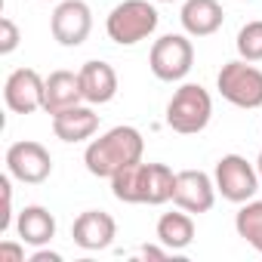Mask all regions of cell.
I'll list each match as a JSON object with an SVG mask.
<instances>
[{
    "label": "cell",
    "mask_w": 262,
    "mask_h": 262,
    "mask_svg": "<svg viewBox=\"0 0 262 262\" xmlns=\"http://www.w3.org/2000/svg\"><path fill=\"white\" fill-rule=\"evenodd\" d=\"M145 155V139L136 126H114L99 139H93L83 151V164L93 176L111 179L129 164H139Z\"/></svg>",
    "instance_id": "obj_1"
},
{
    "label": "cell",
    "mask_w": 262,
    "mask_h": 262,
    "mask_svg": "<svg viewBox=\"0 0 262 262\" xmlns=\"http://www.w3.org/2000/svg\"><path fill=\"white\" fill-rule=\"evenodd\" d=\"M176 173L167 164H129L111 176V194L123 204H167L173 201Z\"/></svg>",
    "instance_id": "obj_2"
},
{
    "label": "cell",
    "mask_w": 262,
    "mask_h": 262,
    "mask_svg": "<svg viewBox=\"0 0 262 262\" xmlns=\"http://www.w3.org/2000/svg\"><path fill=\"white\" fill-rule=\"evenodd\" d=\"M158 22H161V16L148 0H123V4H117L108 13L105 31L117 47H136L139 40H145L158 31Z\"/></svg>",
    "instance_id": "obj_3"
},
{
    "label": "cell",
    "mask_w": 262,
    "mask_h": 262,
    "mask_svg": "<svg viewBox=\"0 0 262 262\" xmlns=\"http://www.w3.org/2000/svg\"><path fill=\"white\" fill-rule=\"evenodd\" d=\"M210 117H213V99L201 83H182L167 102V126L173 133L194 136L207 129Z\"/></svg>",
    "instance_id": "obj_4"
},
{
    "label": "cell",
    "mask_w": 262,
    "mask_h": 262,
    "mask_svg": "<svg viewBox=\"0 0 262 262\" xmlns=\"http://www.w3.org/2000/svg\"><path fill=\"white\" fill-rule=\"evenodd\" d=\"M216 86H219L222 99L237 108H247V111L262 108V71L247 59L225 62L216 77Z\"/></svg>",
    "instance_id": "obj_5"
},
{
    "label": "cell",
    "mask_w": 262,
    "mask_h": 262,
    "mask_svg": "<svg viewBox=\"0 0 262 262\" xmlns=\"http://www.w3.org/2000/svg\"><path fill=\"white\" fill-rule=\"evenodd\" d=\"M148 65H151V74L158 80L176 83L191 71L194 47H191V40L185 34H164V37L155 40V47L148 53Z\"/></svg>",
    "instance_id": "obj_6"
},
{
    "label": "cell",
    "mask_w": 262,
    "mask_h": 262,
    "mask_svg": "<svg viewBox=\"0 0 262 262\" xmlns=\"http://www.w3.org/2000/svg\"><path fill=\"white\" fill-rule=\"evenodd\" d=\"M213 182H216V191L225 198V201H231V204H247V201H253V194L259 191V173H256V167L247 161V158H241V155H225V158H219V164H216V170H213Z\"/></svg>",
    "instance_id": "obj_7"
},
{
    "label": "cell",
    "mask_w": 262,
    "mask_h": 262,
    "mask_svg": "<svg viewBox=\"0 0 262 262\" xmlns=\"http://www.w3.org/2000/svg\"><path fill=\"white\" fill-rule=\"evenodd\" d=\"M7 173L25 185H40L53 173V158L40 142H13L7 148Z\"/></svg>",
    "instance_id": "obj_8"
},
{
    "label": "cell",
    "mask_w": 262,
    "mask_h": 262,
    "mask_svg": "<svg viewBox=\"0 0 262 262\" xmlns=\"http://www.w3.org/2000/svg\"><path fill=\"white\" fill-rule=\"evenodd\" d=\"M50 31L62 47H80L93 31V13L83 0H62L53 10Z\"/></svg>",
    "instance_id": "obj_9"
},
{
    "label": "cell",
    "mask_w": 262,
    "mask_h": 262,
    "mask_svg": "<svg viewBox=\"0 0 262 262\" xmlns=\"http://www.w3.org/2000/svg\"><path fill=\"white\" fill-rule=\"evenodd\" d=\"M47 80L34 68H16L4 83V102L13 114H34L43 108Z\"/></svg>",
    "instance_id": "obj_10"
},
{
    "label": "cell",
    "mask_w": 262,
    "mask_h": 262,
    "mask_svg": "<svg viewBox=\"0 0 262 262\" xmlns=\"http://www.w3.org/2000/svg\"><path fill=\"white\" fill-rule=\"evenodd\" d=\"M173 204L188 213H207L216 204V182L204 170H179L173 185Z\"/></svg>",
    "instance_id": "obj_11"
},
{
    "label": "cell",
    "mask_w": 262,
    "mask_h": 262,
    "mask_svg": "<svg viewBox=\"0 0 262 262\" xmlns=\"http://www.w3.org/2000/svg\"><path fill=\"white\" fill-rule=\"evenodd\" d=\"M71 237L80 250H108L117 237V222L105 213V210H86L74 219L71 225Z\"/></svg>",
    "instance_id": "obj_12"
},
{
    "label": "cell",
    "mask_w": 262,
    "mask_h": 262,
    "mask_svg": "<svg viewBox=\"0 0 262 262\" xmlns=\"http://www.w3.org/2000/svg\"><path fill=\"white\" fill-rule=\"evenodd\" d=\"M77 77H80L83 102H90V105H105V102H111L117 96V71L102 59L83 62Z\"/></svg>",
    "instance_id": "obj_13"
},
{
    "label": "cell",
    "mask_w": 262,
    "mask_h": 262,
    "mask_svg": "<svg viewBox=\"0 0 262 262\" xmlns=\"http://www.w3.org/2000/svg\"><path fill=\"white\" fill-rule=\"evenodd\" d=\"M179 19H182L185 34H191V37H210V34H216L222 28L225 13H222L219 0H185Z\"/></svg>",
    "instance_id": "obj_14"
},
{
    "label": "cell",
    "mask_w": 262,
    "mask_h": 262,
    "mask_svg": "<svg viewBox=\"0 0 262 262\" xmlns=\"http://www.w3.org/2000/svg\"><path fill=\"white\" fill-rule=\"evenodd\" d=\"M99 129V114L90 105H71L53 114V133L62 142H83Z\"/></svg>",
    "instance_id": "obj_15"
},
{
    "label": "cell",
    "mask_w": 262,
    "mask_h": 262,
    "mask_svg": "<svg viewBox=\"0 0 262 262\" xmlns=\"http://www.w3.org/2000/svg\"><path fill=\"white\" fill-rule=\"evenodd\" d=\"M83 102V90H80V77L74 71H53L47 77V90H43V111L47 114H59L71 105Z\"/></svg>",
    "instance_id": "obj_16"
},
{
    "label": "cell",
    "mask_w": 262,
    "mask_h": 262,
    "mask_svg": "<svg viewBox=\"0 0 262 262\" xmlns=\"http://www.w3.org/2000/svg\"><path fill=\"white\" fill-rule=\"evenodd\" d=\"M16 231H19V241H25L28 247H47L56 237V216L47 207L31 204L19 213Z\"/></svg>",
    "instance_id": "obj_17"
},
{
    "label": "cell",
    "mask_w": 262,
    "mask_h": 262,
    "mask_svg": "<svg viewBox=\"0 0 262 262\" xmlns=\"http://www.w3.org/2000/svg\"><path fill=\"white\" fill-rule=\"evenodd\" d=\"M158 241L170 250V253H176V250H185L191 241H194V219H191V213L188 210H176V213H164L161 219H158Z\"/></svg>",
    "instance_id": "obj_18"
},
{
    "label": "cell",
    "mask_w": 262,
    "mask_h": 262,
    "mask_svg": "<svg viewBox=\"0 0 262 262\" xmlns=\"http://www.w3.org/2000/svg\"><path fill=\"white\" fill-rule=\"evenodd\" d=\"M237 237H244L256 253H262V201H247L234 216Z\"/></svg>",
    "instance_id": "obj_19"
},
{
    "label": "cell",
    "mask_w": 262,
    "mask_h": 262,
    "mask_svg": "<svg viewBox=\"0 0 262 262\" xmlns=\"http://www.w3.org/2000/svg\"><path fill=\"white\" fill-rule=\"evenodd\" d=\"M237 56L247 59V62H262V19L256 22H247L241 31H237Z\"/></svg>",
    "instance_id": "obj_20"
},
{
    "label": "cell",
    "mask_w": 262,
    "mask_h": 262,
    "mask_svg": "<svg viewBox=\"0 0 262 262\" xmlns=\"http://www.w3.org/2000/svg\"><path fill=\"white\" fill-rule=\"evenodd\" d=\"M19 40H22V34H19L16 22L4 16V19H0V56H10L19 47Z\"/></svg>",
    "instance_id": "obj_21"
},
{
    "label": "cell",
    "mask_w": 262,
    "mask_h": 262,
    "mask_svg": "<svg viewBox=\"0 0 262 262\" xmlns=\"http://www.w3.org/2000/svg\"><path fill=\"white\" fill-rule=\"evenodd\" d=\"M13 176H0V191H4V213H0V231H10L13 225Z\"/></svg>",
    "instance_id": "obj_22"
},
{
    "label": "cell",
    "mask_w": 262,
    "mask_h": 262,
    "mask_svg": "<svg viewBox=\"0 0 262 262\" xmlns=\"http://www.w3.org/2000/svg\"><path fill=\"white\" fill-rule=\"evenodd\" d=\"M0 262H25V241H4L0 244Z\"/></svg>",
    "instance_id": "obj_23"
},
{
    "label": "cell",
    "mask_w": 262,
    "mask_h": 262,
    "mask_svg": "<svg viewBox=\"0 0 262 262\" xmlns=\"http://www.w3.org/2000/svg\"><path fill=\"white\" fill-rule=\"evenodd\" d=\"M167 253H170V250H167L164 244H161V247H151V244H145V247L139 250V256H145V259H167Z\"/></svg>",
    "instance_id": "obj_24"
},
{
    "label": "cell",
    "mask_w": 262,
    "mask_h": 262,
    "mask_svg": "<svg viewBox=\"0 0 262 262\" xmlns=\"http://www.w3.org/2000/svg\"><path fill=\"white\" fill-rule=\"evenodd\" d=\"M31 262H62V256L53 253V250H40V247H37V253L31 256Z\"/></svg>",
    "instance_id": "obj_25"
},
{
    "label": "cell",
    "mask_w": 262,
    "mask_h": 262,
    "mask_svg": "<svg viewBox=\"0 0 262 262\" xmlns=\"http://www.w3.org/2000/svg\"><path fill=\"white\" fill-rule=\"evenodd\" d=\"M256 173H259V182H262V151H259V161H256Z\"/></svg>",
    "instance_id": "obj_26"
},
{
    "label": "cell",
    "mask_w": 262,
    "mask_h": 262,
    "mask_svg": "<svg viewBox=\"0 0 262 262\" xmlns=\"http://www.w3.org/2000/svg\"><path fill=\"white\" fill-rule=\"evenodd\" d=\"M158 4H173V0H158Z\"/></svg>",
    "instance_id": "obj_27"
},
{
    "label": "cell",
    "mask_w": 262,
    "mask_h": 262,
    "mask_svg": "<svg viewBox=\"0 0 262 262\" xmlns=\"http://www.w3.org/2000/svg\"><path fill=\"white\" fill-rule=\"evenodd\" d=\"M43 4H50V0H43Z\"/></svg>",
    "instance_id": "obj_28"
}]
</instances>
